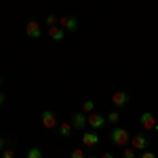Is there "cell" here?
I'll return each instance as SVG.
<instances>
[{"mask_svg": "<svg viewBox=\"0 0 158 158\" xmlns=\"http://www.w3.org/2000/svg\"><path fill=\"white\" fill-rule=\"evenodd\" d=\"M72 158H86V156H85V152H82L80 148H76V150L72 152Z\"/></svg>", "mask_w": 158, "mask_h": 158, "instance_id": "obj_19", "label": "cell"}, {"mask_svg": "<svg viewBox=\"0 0 158 158\" xmlns=\"http://www.w3.org/2000/svg\"><path fill=\"white\" fill-rule=\"evenodd\" d=\"M40 122H42L44 129H55V127H57V118H55V114H53L51 110H44V112L40 114Z\"/></svg>", "mask_w": 158, "mask_h": 158, "instance_id": "obj_6", "label": "cell"}, {"mask_svg": "<svg viewBox=\"0 0 158 158\" xmlns=\"http://www.w3.org/2000/svg\"><path fill=\"white\" fill-rule=\"evenodd\" d=\"M55 23H57V17H55V15H47V25H49V27H53Z\"/></svg>", "mask_w": 158, "mask_h": 158, "instance_id": "obj_18", "label": "cell"}, {"mask_svg": "<svg viewBox=\"0 0 158 158\" xmlns=\"http://www.w3.org/2000/svg\"><path fill=\"white\" fill-rule=\"evenodd\" d=\"M89 158H97V156H89Z\"/></svg>", "mask_w": 158, "mask_h": 158, "instance_id": "obj_26", "label": "cell"}, {"mask_svg": "<svg viewBox=\"0 0 158 158\" xmlns=\"http://www.w3.org/2000/svg\"><path fill=\"white\" fill-rule=\"evenodd\" d=\"M4 99H6V95H4V93H2V91H0V106H2V103H4Z\"/></svg>", "mask_w": 158, "mask_h": 158, "instance_id": "obj_22", "label": "cell"}, {"mask_svg": "<svg viewBox=\"0 0 158 158\" xmlns=\"http://www.w3.org/2000/svg\"><path fill=\"white\" fill-rule=\"evenodd\" d=\"M122 158H137V150L135 148H124L122 150Z\"/></svg>", "mask_w": 158, "mask_h": 158, "instance_id": "obj_16", "label": "cell"}, {"mask_svg": "<svg viewBox=\"0 0 158 158\" xmlns=\"http://www.w3.org/2000/svg\"><path fill=\"white\" fill-rule=\"evenodd\" d=\"M2 158H15L13 148H4V150H2Z\"/></svg>", "mask_w": 158, "mask_h": 158, "instance_id": "obj_17", "label": "cell"}, {"mask_svg": "<svg viewBox=\"0 0 158 158\" xmlns=\"http://www.w3.org/2000/svg\"><path fill=\"white\" fill-rule=\"evenodd\" d=\"M25 34L32 38V40H38L40 38V23L38 21H27V25H25Z\"/></svg>", "mask_w": 158, "mask_h": 158, "instance_id": "obj_9", "label": "cell"}, {"mask_svg": "<svg viewBox=\"0 0 158 158\" xmlns=\"http://www.w3.org/2000/svg\"><path fill=\"white\" fill-rule=\"evenodd\" d=\"M139 158H156V154H154V152H150V150H143Z\"/></svg>", "mask_w": 158, "mask_h": 158, "instance_id": "obj_20", "label": "cell"}, {"mask_svg": "<svg viewBox=\"0 0 158 158\" xmlns=\"http://www.w3.org/2000/svg\"><path fill=\"white\" fill-rule=\"evenodd\" d=\"M49 36L59 42V40H63V36H65V30H63L61 25H53V27H49Z\"/></svg>", "mask_w": 158, "mask_h": 158, "instance_id": "obj_11", "label": "cell"}, {"mask_svg": "<svg viewBox=\"0 0 158 158\" xmlns=\"http://www.w3.org/2000/svg\"><path fill=\"white\" fill-rule=\"evenodd\" d=\"M72 124H70V122H63V124H59V131H57V133L61 135V137H70V135H72Z\"/></svg>", "mask_w": 158, "mask_h": 158, "instance_id": "obj_12", "label": "cell"}, {"mask_svg": "<svg viewBox=\"0 0 158 158\" xmlns=\"http://www.w3.org/2000/svg\"><path fill=\"white\" fill-rule=\"evenodd\" d=\"M154 131H156V133H158V122H156V127H154Z\"/></svg>", "mask_w": 158, "mask_h": 158, "instance_id": "obj_24", "label": "cell"}, {"mask_svg": "<svg viewBox=\"0 0 158 158\" xmlns=\"http://www.w3.org/2000/svg\"><path fill=\"white\" fill-rule=\"evenodd\" d=\"M0 85H2V76H0Z\"/></svg>", "mask_w": 158, "mask_h": 158, "instance_id": "obj_25", "label": "cell"}, {"mask_svg": "<svg viewBox=\"0 0 158 158\" xmlns=\"http://www.w3.org/2000/svg\"><path fill=\"white\" fill-rule=\"evenodd\" d=\"M106 120H108V122H112V124H116V122L120 120V112H118V110H114V112H110V114H108V118H106Z\"/></svg>", "mask_w": 158, "mask_h": 158, "instance_id": "obj_15", "label": "cell"}, {"mask_svg": "<svg viewBox=\"0 0 158 158\" xmlns=\"http://www.w3.org/2000/svg\"><path fill=\"white\" fill-rule=\"evenodd\" d=\"M139 122H141V129H146V131H152V129L156 127V118H154L152 112H143Z\"/></svg>", "mask_w": 158, "mask_h": 158, "instance_id": "obj_8", "label": "cell"}, {"mask_svg": "<svg viewBox=\"0 0 158 158\" xmlns=\"http://www.w3.org/2000/svg\"><path fill=\"white\" fill-rule=\"evenodd\" d=\"M25 158H44V154H42L40 148H30L27 154H25Z\"/></svg>", "mask_w": 158, "mask_h": 158, "instance_id": "obj_13", "label": "cell"}, {"mask_svg": "<svg viewBox=\"0 0 158 158\" xmlns=\"http://www.w3.org/2000/svg\"><path fill=\"white\" fill-rule=\"evenodd\" d=\"M148 146H150V139H148L146 135H133L131 137V148H135V150H139V152H143V150H148Z\"/></svg>", "mask_w": 158, "mask_h": 158, "instance_id": "obj_5", "label": "cell"}, {"mask_svg": "<svg viewBox=\"0 0 158 158\" xmlns=\"http://www.w3.org/2000/svg\"><path fill=\"white\" fill-rule=\"evenodd\" d=\"M59 25L65 30V32H76V30H78V19H76L74 15H61Z\"/></svg>", "mask_w": 158, "mask_h": 158, "instance_id": "obj_2", "label": "cell"}, {"mask_svg": "<svg viewBox=\"0 0 158 158\" xmlns=\"http://www.w3.org/2000/svg\"><path fill=\"white\" fill-rule=\"evenodd\" d=\"M129 99H131V97H129L127 91H116V93L112 95V103H114L116 108H124V106L129 103Z\"/></svg>", "mask_w": 158, "mask_h": 158, "instance_id": "obj_7", "label": "cell"}, {"mask_svg": "<svg viewBox=\"0 0 158 158\" xmlns=\"http://www.w3.org/2000/svg\"><path fill=\"white\" fill-rule=\"evenodd\" d=\"M93 110H95V101H93V99H86L85 103H82V112H85V114H91Z\"/></svg>", "mask_w": 158, "mask_h": 158, "instance_id": "obj_14", "label": "cell"}, {"mask_svg": "<svg viewBox=\"0 0 158 158\" xmlns=\"http://www.w3.org/2000/svg\"><path fill=\"white\" fill-rule=\"evenodd\" d=\"M110 139H112V143H116V146L127 148V143L131 141V133H129L124 127H114L112 133H110Z\"/></svg>", "mask_w": 158, "mask_h": 158, "instance_id": "obj_1", "label": "cell"}, {"mask_svg": "<svg viewBox=\"0 0 158 158\" xmlns=\"http://www.w3.org/2000/svg\"><path fill=\"white\" fill-rule=\"evenodd\" d=\"M4 148H6V141H4V137H2V135H0V152H2V150H4Z\"/></svg>", "mask_w": 158, "mask_h": 158, "instance_id": "obj_21", "label": "cell"}, {"mask_svg": "<svg viewBox=\"0 0 158 158\" xmlns=\"http://www.w3.org/2000/svg\"><path fill=\"white\" fill-rule=\"evenodd\" d=\"M70 124H72L76 131L86 129V127H89V124H86V114H85V112H74V114H72V122H70Z\"/></svg>", "mask_w": 158, "mask_h": 158, "instance_id": "obj_4", "label": "cell"}, {"mask_svg": "<svg viewBox=\"0 0 158 158\" xmlns=\"http://www.w3.org/2000/svg\"><path fill=\"white\" fill-rule=\"evenodd\" d=\"M97 143H99V135L95 133V131H85V135H82V146L95 148Z\"/></svg>", "mask_w": 158, "mask_h": 158, "instance_id": "obj_10", "label": "cell"}, {"mask_svg": "<svg viewBox=\"0 0 158 158\" xmlns=\"http://www.w3.org/2000/svg\"><path fill=\"white\" fill-rule=\"evenodd\" d=\"M101 158H116V156H114V154H110V152H106V154H103Z\"/></svg>", "mask_w": 158, "mask_h": 158, "instance_id": "obj_23", "label": "cell"}, {"mask_svg": "<svg viewBox=\"0 0 158 158\" xmlns=\"http://www.w3.org/2000/svg\"><path fill=\"white\" fill-rule=\"evenodd\" d=\"M106 116H101V114H95V112H91V114H86V124L91 127V129H101L103 124H106Z\"/></svg>", "mask_w": 158, "mask_h": 158, "instance_id": "obj_3", "label": "cell"}]
</instances>
